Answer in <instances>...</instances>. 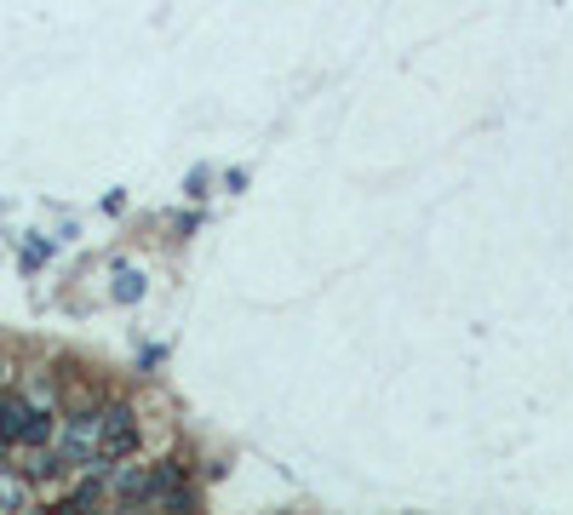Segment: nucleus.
I'll return each instance as SVG.
<instances>
[{
  "instance_id": "nucleus-1",
  "label": "nucleus",
  "mask_w": 573,
  "mask_h": 515,
  "mask_svg": "<svg viewBox=\"0 0 573 515\" xmlns=\"http://www.w3.org/2000/svg\"><path fill=\"white\" fill-rule=\"evenodd\" d=\"M52 435V412L47 406H35V401H0V441H47Z\"/></svg>"
},
{
  "instance_id": "nucleus-2",
  "label": "nucleus",
  "mask_w": 573,
  "mask_h": 515,
  "mask_svg": "<svg viewBox=\"0 0 573 515\" xmlns=\"http://www.w3.org/2000/svg\"><path fill=\"white\" fill-rule=\"evenodd\" d=\"M132 446H139V419L126 406L98 412V459H126Z\"/></svg>"
},
{
  "instance_id": "nucleus-3",
  "label": "nucleus",
  "mask_w": 573,
  "mask_h": 515,
  "mask_svg": "<svg viewBox=\"0 0 573 515\" xmlns=\"http://www.w3.org/2000/svg\"><path fill=\"white\" fill-rule=\"evenodd\" d=\"M98 459V412H81V419H70V430H63V464L86 470Z\"/></svg>"
},
{
  "instance_id": "nucleus-4",
  "label": "nucleus",
  "mask_w": 573,
  "mask_h": 515,
  "mask_svg": "<svg viewBox=\"0 0 573 515\" xmlns=\"http://www.w3.org/2000/svg\"><path fill=\"white\" fill-rule=\"evenodd\" d=\"M115 298H121V303L144 298V269H139V264H115Z\"/></svg>"
},
{
  "instance_id": "nucleus-5",
  "label": "nucleus",
  "mask_w": 573,
  "mask_h": 515,
  "mask_svg": "<svg viewBox=\"0 0 573 515\" xmlns=\"http://www.w3.org/2000/svg\"><path fill=\"white\" fill-rule=\"evenodd\" d=\"M0 509H12V487H7V481H0Z\"/></svg>"
}]
</instances>
